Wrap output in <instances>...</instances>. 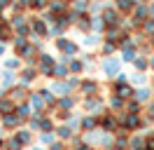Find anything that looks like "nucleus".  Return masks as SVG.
<instances>
[{"label": "nucleus", "instance_id": "nucleus-1", "mask_svg": "<svg viewBox=\"0 0 154 150\" xmlns=\"http://www.w3.org/2000/svg\"><path fill=\"white\" fill-rule=\"evenodd\" d=\"M58 49L66 54V64H68V61H70V56L77 52V45H75V42H70V40H58Z\"/></svg>", "mask_w": 154, "mask_h": 150}, {"label": "nucleus", "instance_id": "nucleus-2", "mask_svg": "<svg viewBox=\"0 0 154 150\" xmlns=\"http://www.w3.org/2000/svg\"><path fill=\"white\" fill-rule=\"evenodd\" d=\"M103 70H105L107 75H117V70H119V61H115V59H112V61H105V64H103Z\"/></svg>", "mask_w": 154, "mask_h": 150}, {"label": "nucleus", "instance_id": "nucleus-3", "mask_svg": "<svg viewBox=\"0 0 154 150\" xmlns=\"http://www.w3.org/2000/svg\"><path fill=\"white\" fill-rule=\"evenodd\" d=\"M30 101H33V106H35V110H38V112L45 110V96H40V94H30Z\"/></svg>", "mask_w": 154, "mask_h": 150}, {"label": "nucleus", "instance_id": "nucleus-4", "mask_svg": "<svg viewBox=\"0 0 154 150\" xmlns=\"http://www.w3.org/2000/svg\"><path fill=\"white\" fill-rule=\"evenodd\" d=\"M103 21H105L107 26H117V12H112V9H107L105 14H103Z\"/></svg>", "mask_w": 154, "mask_h": 150}, {"label": "nucleus", "instance_id": "nucleus-5", "mask_svg": "<svg viewBox=\"0 0 154 150\" xmlns=\"http://www.w3.org/2000/svg\"><path fill=\"white\" fill-rule=\"evenodd\" d=\"M131 87H126V84H117V96H122V99H128L131 96Z\"/></svg>", "mask_w": 154, "mask_h": 150}, {"label": "nucleus", "instance_id": "nucleus-6", "mask_svg": "<svg viewBox=\"0 0 154 150\" xmlns=\"http://www.w3.org/2000/svg\"><path fill=\"white\" fill-rule=\"evenodd\" d=\"M19 115H5V117H2V122H5V127H17V124H19Z\"/></svg>", "mask_w": 154, "mask_h": 150}, {"label": "nucleus", "instance_id": "nucleus-7", "mask_svg": "<svg viewBox=\"0 0 154 150\" xmlns=\"http://www.w3.org/2000/svg\"><path fill=\"white\" fill-rule=\"evenodd\" d=\"M82 92L91 96V94H96V92H98V84H96V82H84V84H82Z\"/></svg>", "mask_w": 154, "mask_h": 150}, {"label": "nucleus", "instance_id": "nucleus-8", "mask_svg": "<svg viewBox=\"0 0 154 150\" xmlns=\"http://www.w3.org/2000/svg\"><path fill=\"white\" fill-rule=\"evenodd\" d=\"M117 7L124 9V12H128V9L133 7V0H117Z\"/></svg>", "mask_w": 154, "mask_h": 150}, {"label": "nucleus", "instance_id": "nucleus-9", "mask_svg": "<svg viewBox=\"0 0 154 150\" xmlns=\"http://www.w3.org/2000/svg\"><path fill=\"white\" fill-rule=\"evenodd\" d=\"M138 124H140V120L135 117V112H133V115H131V117H126V127H128V129H135Z\"/></svg>", "mask_w": 154, "mask_h": 150}, {"label": "nucleus", "instance_id": "nucleus-10", "mask_svg": "<svg viewBox=\"0 0 154 150\" xmlns=\"http://www.w3.org/2000/svg\"><path fill=\"white\" fill-rule=\"evenodd\" d=\"M54 92H56V94H68V92H70V84L58 82V84H54Z\"/></svg>", "mask_w": 154, "mask_h": 150}, {"label": "nucleus", "instance_id": "nucleus-11", "mask_svg": "<svg viewBox=\"0 0 154 150\" xmlns=\"http://www.w3.org/2000/svg\"><path fill=\"white\" fill-rule=\"evenodd\" d=\"M82 127H84V129H96V120H94V117H84V122H82Z\"/></svg>", "mask_w": 154, "mask_h": 150}, {"label": "nucleus", "instance_id": "nucleus-12", "mask_svg": "<svg viewBox=\"0 0 154 150\" xmlns=\"http://www.w3.org/2000/svg\"><path fill=\"white\" fill-rule=\"evenodd\" d=\"M33 28H35V33H38V35H45V33H47V28H45V24H42V21H35V24H33Z\"/></svg>", "mask_w": 154, "mask_h": 150}, {"label": "nucleus", "instance_id": "nucleus-13", "mask_svg": "<svg viewBox=\"0 0 154 150\" xmlns=\"http://www.w3.org/2000/svg\"><path fill=\"white\" fill-rule=\"evenodd\" d=\"M135 96H138V101H149V92L147 89H138Z\"/></svg>", "mask_w": 154, "mask_h": 150}, {"label": "nucleus", "instance_id": "nucleus-14", "mask_svg": "<svg viewBox=\"0 0 154 150\" xmlns=\"http://www.w3.org/2000/svg\"><path fill=\"white\" fill-rule=\"evenodd\" d=\"M54 75H56V77H66L68 68H66V66H56V68H54Z\"/></svg>", "mask_w": 154, "mask_h": 150}, {"label": "nucleus", "instance_id": "nucleus-15", "mask_svg": "<svg viewBox=\"0 0 154 150\" xmlns=\"http://www.w3.org/2000/svg\"><path fill=\"white\" fill-rule=\"evenodd\" d=\"M70 134H72L70 127H61V129H58V136H61V139H70Z\"/></svg>", "mask_w": 154, "mask_h": 150}, {"label": "nucleus", "instance_id": "nucleus-16", "mask_svg": "<svg viewBox=\"0 0 154 150\" xmlns=\"http://www.w3.org/2000/svg\"><path fill=\"white\" fill-rule=\"evenodd\" d=\"M5 148H7V150H19L21 148V141H7Z\"/></svg>", "mask_w": 154, "mask_h": 150}, {"label": "nucleus", "instance_id": "nucleus-17", "mask_svg": "<svg viewBox=\"0 0 154 150\" xmlns=\"http://www.w3.org/2000/svg\"><path fill=\"white\" fill-rule=\"evenodd\" d=\"M26 99V89H17L14 92V101H23Z\"/></svg>", "mask_w": 154, "mask_h": 150}, {"label": "nucleus", "instance_id": "nucleus-18", "mask_svg": "<svg viewBox=\"0 0 154 150\" xmlns=\"http://www.w3.org/2000/svg\"><path fill=\"white\" fill-rule=\"evenodd\" d=\"M2 84H5V87H10V84H14V75L5 73V77H2Z\"/></svg>", "mask_w": 154, "mask_h": 150}, {"label": "nucleus", "instance_id": "nucleus-19", "mask_svg": "<svg viewBox=\"0 0 154 150\" xmlns=\"http://www.w3.org/2000/svg\"><path fill=\"white\" fill-rule=\"evenodd\" d=\"M135 68H138V70H145V68H147V61H145V59H135Z\"/></svg>", "mask_w": 154, "mask_h": 150}, {"label": "nucleus", "instance_id": "nucleus-20", "mask_svg": "<svg viewBox=\"0 0 154 150\" xmlns=\"http://www.w3.org/2000/svg\"><path fill=\"white\" fill-rule=\"evenodd\" d=\"M23 80H35V70L26 68V70H23Z\"/></svg>", "mask_w": 154, "mask_h": 150}, {"label": "nucleus", "instance_id": "nucleus-21", "mask_svg": "<svg viewBox=\"0 0 154 150\" xmlns=\"http://www.w3.org/2000/svg\"><path fill=\"white\" fill-rule=\"evenodd\" d=\"M103 127H105V129H115V120H112V117H107V120H103Z\"/></svg>", "mask_w": 154, "mask_h": 150}, {"label": "nucleus", "instance_id": "nucleus-22", "mask_svg": "<svg viewBox=\"0 0 154 150\" xmlns=\"http://www.w3.org/2000/svg\"><path fill=\"white\" fill-rule=\"evenodd\" d=\"M28 115H30V110L26 108V106H21V108H19V117H21V120H26Z\"/></svg>", "mask_w": 154, "mask_h": 150}, {"label": "nucleus", "instance_id": "nucleus-23", "mask_svg": "<svg viewBox=\"0 0 154 150\" xmlns=\"http://www.w3.org/2000/svg\"><path fill=\"white\" fill-rule=\"evenodd\" d=\"M145 17H147V9H145V7L135 9V19H145Z\"/></svg>", "mask_w": 154, "mask_h": 150}, {"label": "nucleus", "instance_id": "nucleus-24", "mask_svg": "<svg viewBox=\"0 0 154 150\" xmlns=\"http://www.w3.org/2000/svg\"><path fill=\"white\" fill-rule=\"evenodd\" d=\"M70 70H72V73H79V70H82V64H79V61H72V64H70Z\"/></svg>", "mask_w": 154, "mask_h": 150}, {"label": "nucleus", "instance_id": "nucleus-25", "mask_svg": "<svg viewBox=\"0 0 154 150\" xmlns=\"http://www.w3.org/2000/svg\"><path fill=\"white\" fill-rule=\"evenodd\" d=\"M72 99H63V101H61V108H63V110H66V108H72Z\"/></svg>", "mask_w": 154, "mask_h": 150}, {"label": "nucleus", "instance_id": "nucleus-26", "mask_svg": "<svg viewBox=\"0 0 154 150\" xmlns=\"http://www.w3.org/2000/svg\"><path fill=\"white\" fill-rule=\"evenodd\" d=\"M19 141H21V143H28V141H30V134H28V131H21V134H19Z\"/></svg>", "mask_w": 154, "mask_h": 150}, {"label": "nucleus", "instance_id": "nucleus-27", "mask_svg": "<svg viewBox=\"0 0 154 150\" xmlns=\"http://www.w3.org/2000/svg\"><path fill=\"white\" fill-rule=\"evenodd\" d=\"M5 66H7V68H19V61H17V59H10Z\"/></svg>", "mask_w": 154, "mask_h": 150}, {"label": "nucleus", "instance_id": "nucleus-28", "mask_svg": "<svg viewBox=\"0 0 154 150\" xmlns=\"http://www.w3.org/2000/svg\"><path fill=\"white\" fill-rule=\"evenodd\" d=\"M40 94L45 96V101H47V103H54V96H51V94H49V92H40Z\"/></svg>", "mask_w": 154, "mask_h": 150}, {"label": "nucleus", "instance_id": "nucleus-29", "mask_svg": "<svg viewBox=\"0 0 154 150\" xmlns=\"http://www.w3.org/2000/svg\"><path fill=\"white\" fill-rule=\"evenodd\" d=\"M103 52H105V54H110V52H115V45H112V42H107V45L103 47Z\"/></svg>", "mask_w": 154, "mask_h": 150}, {"label": "nucleus", "instance_id": "nucleus-30", "mask_svg": "<svg viewBox=\"0 0 154 150\" xmlns=\"http://www.w3.org/2000/svg\"><path fill=\"white\" fill-rule=\"evenodd\" d=\"M47 5V0H33V7H45Z\"/></svg>", "mask_w": 154, "mask_h": 150}, {"label": "nucleus", "instance_id": "nucleus-31", "mask_svg": "<svg viewBox=\"0 0 154 150\" xmlns=\"http://www.w3.org/2000/svg\"><path fill=\"white\" fill-rule=\"evenodd\" d=\"M133 82H135V84H143V82H145V75H135Z\"/></svg>", "mask_w": 154, "mask_h": 150}, {"label": "nucleus", "instance_id": "nucleus-32", "mask_svg": "<svg viewBox=\"0 0 154 150\" xmlns=\"http://www.w3.org/2000/svg\"><path fill=\"white\" fill-rule=\"evenodd\" d=\"M51 9H54V12H61V9H63V2H54V5H51Z\"/></svg>", "mask_w": 154, "mask_h": 150}, {"label": "nucleus", "instance_id": "nucleus-33", "mask_svg": "<svg viewBox=\"0 0 154 150\" xmlns=\"http://www.w3.org/2000/svg\"><path fill=\"white\" fill-rule=\"evenodd\" d=\"M51 141H54V136H51V134H45V136H42V143H51Z\"/></svg>", "mask_w": 154, "mask_h": 150}, {"label": "nucleus", "instance_id": "nucleus-34", "mask_svg": "<svg viewBox=\"0 0 154 150\" xmlns=\"http://www.w3.org/2000/svg\"><path fill=\"white\" fill-rule=\"evenodd\" d=\"M0 108H2V110H10L12 103H10V101H2V103H0Z\"/></svg>", "mask_w": 154, "mask_h": 150}, {"label": "nucleus", "instance_id": "nucleus-35", "mask_svg": "<svg viewBox=\"0 0 154 150\" xmlns=\"http://www.w3.org/2000/svg\"><path fill=\"white\" fill-rule=\"evenodd\" d=\"M14 26H23V17H14Z\"/></svg>", "mask_w": 154, "mask_h": 150}, {"label": "nucleus", "instance_id": "nucleus-36", "mask_svg": "<svg viewBox=\"0 0 154 150\" xmlns=\"http://www.w3.org/2000/svg\"><path fill=\"white\" fill-rule=\"evenodd\" d=\"M42 129H49V131H51V122L45 120V122H42Z\"/></svg>", "mask_w": 154, "mask_h": 150}, {"label": "nucleus", "instance_id": "nucleus-37", "mask_svg": "<svg viewBox=\"0 0 154 150\" xmlns=\"http://www.w3.org/2000/svg\"><path fill=\"white\" fill-rule=\"evenodd\" d=\"M145 28H147V31L152 33V31H154V21H149V24H147V26H145Z\"/></svg>", "mask_w": 154, "mask_h": 150}, {"label": "nucleus", "instance_id": "nucleus-38", "mask_svg": "<svg viewBox=\"0 0 154 150\" xmlns=\"http://www.w3.org/2000/svg\"><path fill=\"white\" fill-rule=\"evenodd\" d=\"M51 150H63V145H61V143H58V145H54V148Z\"/></svg>", "mask_w": 154, "mask_h": 150}, {"label": "nucleus", "instance_id": "nucleus-39", "mask_svg": "<svg viewBox=\"0 0 154 150\" xmlns=\"http://www.w3.org/2000/svg\"><path fill=\"white\" fill-rule=\"evenodd\" d=\"M149 117H152V120H154V106H152V108H149Z\"/></svg>", "mask_w": 154, "mask_h": 150}, {"label": "nucleus", "instance_id": "nucleus-40", "mask_svg": "<svg viewBox=\"0 0 154 150\" xmlns=\"http://www.w3.org/2000/svg\"><path fill=\"white\" fill-rule=\"evenodd\" d=\"M7 2H10V0H0V7H5V5H7Z\"/></svg>", "mask_w": 154, "mask_h": 150}, {"label": "nucleus", "instance_id": "nucleus-41", "mask_svg": "<svg viewBox=\"0 0 154 150\" xmlns=\"http://www.w3.org/2000/svg\"><path fill=\"white\" fill-rule=\"evenodd\" d=\"M77 150H89V148H84V145H79V148H77Z\"/></svg>", "mask_w": 154, "mask_h": 150}, {"label": "nucleus", "instance_id": "nucleus-42", "mask_svg": "<svg viewBox=\"0 0 154 150\" xmlns=\"http://www.w3.org/2000/svg\"><path fill=\"white\" fill-rule=\"evenodd\" d=\"M135 2H147V0H135Z\"/></svg>", "mask_w": 154, "mask_h": 150}, {"label": "nucleus", "instance_id": "nucleus-43", "mask_svg": "<svg viewBox=\"0 0 154 150\" xmlns=\"http://www.w3.org/2000/svg\"><path fill=\"white\" fill-rule=\"evenodd\" d=\"M152 17H154V7H152Z\"/></svg>", "mask_w": 154, "mask_h": 150}, {"label": "nucleus", "instance_id": "nucleus-44", "mask_svg": "<svg viewBox=\"0 0 154 150\" xmlns=\"http://www.w3.org/2000/svg\"><path fill=\"white\" fill-rule=\"evenodd\" d=\"M152 68H154V59H152Z\"/></svg>", "mask_w": 154, "mask_h": 150}, {"label": "nucleus", "instance_id": "nucleus-45", "mask_svg": "<svg viewBox=\"0 0 154 150\" xmlns=\"http://www.w3.org/2000/svg\"><path fill=\"white\" fill-rule=\"evenodd\" d=\"M0 96H2V89H0Z\"/></svg>", "mask_w": 154, "mask_h": 150}, {"label": "nucleus", "instance_id": "nucleus-46", "mask_svg": "<svg viewBox=\"0 0 154 150\" xmlns=\"http://www.w3.org/2000/svg\"><path fill=\"white\" fill-rule=\"evenodd\" d=\"M112 150H119V148H112Z\"/></svg>", "mask_w": 154, "mask_h": 150}, {"label": "nucleus", "instance_id": "nucleus-47", "mask_svg": "<svg viewBox=\"0 0 154 150\" xmlns=\"http://www.w3.org/2000/svg\"><path fill=\"white\" fill-rule=\"evenodd\" d=\"M35 150H42V148H35Z\"/></svg>", "mask_w": 154, "mask_h": 150}]
</instances>
